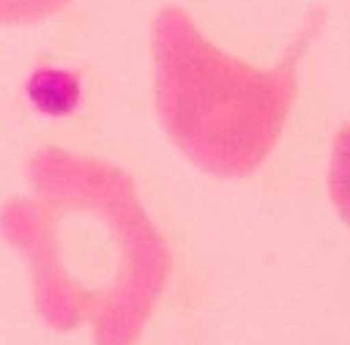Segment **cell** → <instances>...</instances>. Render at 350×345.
I'll return each instance as SVG.
<instances>
[{"label": "cell", "mask_w": 350, "mask_h": 345, "mask_svg": "<svg viewBox=\"0 0 350 345\" xmlns=\"http://www.w3.org/2000/svg\"><path fill=\"white\" fill-rule=\"evenodd\" d=\"M30 194L0 208V238L30 266L33 304L55 331L90 326L96 345H137L170 274L172 252L134 178L104 159L41 148Z\"/></svg>", "instance_id": "cell-1"}, {"label": "cell", "mask_w": 350, "mask_h": 345, "mask_svg": "<svg viewBox=\"0 0 350 345\" xmlns=\"http://www.w3.org/2000/svg\"><path fill=\"white\" fill-rule=\"evenodd\" d=\"M68 0H0V25L38 22L60 11Z\"/></svg>", "instance_id": "cell-3"}, {"label": "cell", "mask_w": 350, "mask_h": 345, "mask_svg": "<svg viewBox=\"0 0 350 345\" xmlns=\"http://www.w3.org/2000/svg\"><path fill=\"white\" fill-rule=\"evenodd\" d=\"M320 16H309L273 68H254L211 44L180 5H164L150 30L156 112L170 142L208 175H252L282 137Z\"/></svg>", "instance_id": "cell-2"}]
</instances>
